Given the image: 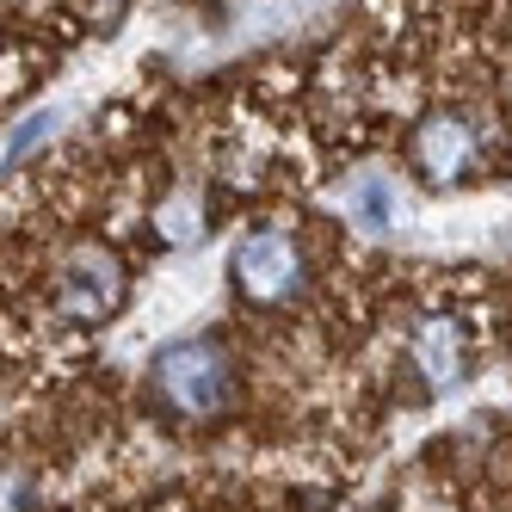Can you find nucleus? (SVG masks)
<instances>
[{
  "label": "nucleus",
  "mask_w": 512,
  "mask_h": 512,
  "mask_svg": "<svg viewBox=\"0 0 512 512\" xmlns=\"http://www.w3.org/2000/svg\"><path fill=\"white\" fill-rule=\"evenodd\" d=\"M149 401L173 420H223L235 408V358L216 340H173L149 364Z\"/></svg>",
  "instance_id": "nucleus-1"
},
{
  "label": "nucleus",
  "mask_w": 512,
  "mask_h": 512,
  "mask_svg": "<svg viewBox=\"0 0 512 512\" xmlns=\"http://www.w3.org/2000/svg\"><path fill=\"white\" fill-rule=\"evenodd\" d=\"M229 272L253 309H297L309 297V253L284 229H247L229 253Z\"/></svg>",
  "instance_id": "nucleus-2"
},
{
  "label": "nucleus",
  "mask_w": 512,
  "mask_h": 512,
  "mask_svg": "<svg viewBox=\"0 0 512 512\" xmlns=\"http://www.w3.org/2000/svg\"><path fill=\"white\" fill-rule=\"evenodd\" d=\"M488 149H494L488 124L469 112H426L408 136V161L426 186H463V179H475L488 167Z\"/></svg>",
  "instance_id": "nucleus-3"
},
{
  "label": "nucleus",
  "mask_w": 512,
  "mask_h": 512,
  "mask_svg": "<svg viewBox=\"0 0 512 512\" xmlns=\"http://www.w3.org/2000/svg\"><path fill=\"white\" fill-rule=\"evenodd\" d=\"M124 297H130L124 260L99 241H81L56 272V315L62 321H105L124 309Z\"/></svg>",
  "instance_id": "nucleus-4"
},
{
  "label": "nucleus",
  "mask_w": 512,
  "mask_h": 512,
  "mask_svg": "<svg viewBox=\"0 0 512 512\" xmlns=\"http://www.w3.org/2000/svg\"><path fill=\"white\" fill-rule=\"evenodd\" d=\"M408 358L426 377V389H457L469 377V327L457 315H426L408 340Z\"/></svg>",
  "instance_id": "nucleus-5"
},
{
  "label": "nucleus",
  "mask_w": 512,
  "mask_h": 512,
  "mask_svg": "<svg viewBox=\"0 0 512 512\" xmlns=\"http://www.w3.org/2000/svg\"><path fill=\"white\" fill-rule=\"evenodd\" d=\"M395 210H401V192H395L389 173H358V179H346V216H352L364 235L395 229Z\"/></svg>",
  "instance_id": "nucleus-6"
},
{
  "label": "nucleus",
  "mask_w": 512,
  "mask_h": 512,
  "mask_svg": "<svg viewBox=\"0 0 512 512\" xmlns=\"http://www.w3.org/2000/svg\"><path fill=\"white\" fill-rule=\"evenodd\" d=\"M155 235H161L167 247H192V241L204 235V204H198V192L167 198V204H161V216H155Z\"/></svg>",
  "instance_id": "nucleus-7"
},
{
  "label": "nucleus",
  "mask_w": 512,
  "mask_h": 512,
  "mask_svg": "<svg viewBox=\"0 0 512 512\" xmlns=\"http://www.w3.org/2000/svg\"><path fill=\"white\" fill-rule=\"evenodd\" d=\"M44 136H56V112H31V118H25V124L7 136V167H13V161H25V155L38 149Z\"/></svg>",
  "instance_id": "nucleus-8"
}]
</instances>
